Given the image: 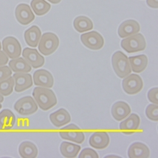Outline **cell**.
Masks as SVG:
<instances>
[{"label": "cell", "instance_id": "obj_32", "mask_svg": "<svg viewBox=\"0 0 158 158\" xmlns=\"http://www.w3.org/2000/svg\"><path fill=\"white\" fill-rule=\"evenodd\" d=\"M12 71L8 66H3L0 67V81L7 80L11 76Z\"/></svg>", "mask_w": 158, "mask_h": 158}, {"label": "cell", "instance_id": "obj_26", "mask_svg": "<svg viewBox=\"0 0 158 158\" xmlns=\"http://www.w3.org/2000/svg\"><path fill=\"white\" fill-rule=\"evenodd\" d=\"M73 27L79 33L86 32L91 30L94 25L92 21L85 16H80L77 17L73 21Z\"/></svg>", "mask_w": 158, "mask_h": 158}, {"label": "cell", "instance_id": "obj_23", "mask_svg": "<svg viewBox=\"0 0 158 158\" xmlns=\"http://www.w3.org/2000/svg\"><path fill=\"white\" fill-rule=\"evenodd\" d=\"M19 152L23 158H34L38 154V149L36 146L31 142L24 141L19 146Z\"/></svg>", "mask_w": 158, "mask_h": 158}, {"label": "cell", "instance_id": "obj_24", "mask_svg": "<svg viewBox=\"0 0 158 158\" xmlns=\"http://www.w3.org/2000/svg\"><path fill=\"white\" fill-rule=\"evenodd\" d=\"M81 149V147L70 143L68 142H63L60 145V152L63 156L67 158H74L76 157Z\"/></svg>", "mask_w": 158, "mask_h": 158}, {"label": "cell", "instance_id": "obj_25", "mask_svg": "<svg viewBox=\"0 0 158 158\" xmlns=\"http://www.w3.org/2000/svg\"><path fill=\"white\" fill-rule=\"evenodd\" d=\"M9 68L14 73H27L31 71V66L22 57H18L9 61Z\"/></svg>", "mask_w": 158, "mask_h": 158}, {"label": "cell", "instance_id": "obj_9", "mask_svg": "<svg viewBox=\"0 0 158 158\" xmlns=\"http://www.w3.org/2000/svg\"><path fill=\"white\" fill-rule=\"evenodd\" d=\"M3 50L8 57L14 59L21 55L22 47L18 40L13 37H7L2 42Z\"/></svg>", "mask_w": 158, "mask_h": 158}, {"label": "cell", "instance_id": "obj_19", "mask_svg": "<svg viewBox=\"0 0 158 158\" xmlns=\"http://www.w3.org/2000/svg\"><path fill=\"white\" fill-rule=\"evenodd\" d=\"M128 156L130 158H148L150 156V150L146 144L137 142L130 146Z\"/></svg>", "mask_w": 158, "mask_h": 158}, {"label": "cell", "instance_id": "obj_36", "mask_svg": "<svg viewBox=\"0 0 158 158\" xmlns=\"http://www.w3.org/2000/svg\"><path fill=\"white\" fill-rule=\"evenodd\" d=\"M4 101V97L3 95H2L1 94H0V103H2Z\"/></svg>", "mask_w": 158, "mask_h": 158}, {"label": "cell", "instance_id": "obj_1", "mask_svg": "<svg viewBox=\"0 0 158 158\" xmlns=\"http://www.w3.org/2000/svg\"><path fill=\"white\" fill-rule=\"evenodd\" d=\"M33 95L39 108L47 111L57 104V98L55 93L50 88L36 87L34 89Z\"/></svg>", "mask_w": 158, "mask_h": 158}, {"label": "cell", "instance_id": "obj_33", "mask_svg": "<svg viewBox=\"0 0 158 158\" xmlns=\"http://www.w3.org/2000/svg\"><path fill=\"white\" fill-rule=\"evenodd\" d=\"M8 62V57L3 51L0 50V67L6 65Z\"/></svg>", "mask_w": 158, "mask_h": 158}, {"label": "cell", "instance_id": "obj_30", "mask_svg": "<svg viewBox=\"0 0 158 158\" xmlns=\"http://www.w3.org/2000/svg\"><path fill=\"white\" fill-rule=\"evenodd\" d=\"M79 158H86V157H91V158H98L99 156L96 151H94L90 148H86L83 149L80 155L78 156Z\"/></svg>", "mask_w": 158, "mask_h": 158}, {"label": "cell", "instance_id": "obj_31", "mask_svg": "<svg viewBox=\"0 0 158 158\" xmlns=\"http://www.w3.org/2000/svg\"><path fill=\"white\" fill-rule=\"evenodd\" d=\"M147 98L151 103L158 104V88L157 87L152 88L148 91Z\"/></svg>", "mask_w": 158, "mask_h": 158}, {"label": "cell", "instance_id": "obj_20", "mask_svg": "<svg viewBox=\"0 0 158 158\" xmlns=\"http://www.w3.org/2000/svg\"><path fill=\"white\" fill-rule=\"evenodd\" d=\"M41 37V31L36 25H33L27 29L24 33L26 44L30 47H36Z\"/></svg>", "mask_w": 158, "mask_h": 158}, {"label": "cell", "instance_id": "obj_5", "mask_svg": "<svg viewBox=\"0 0 158 158\" xmlns=\"http://www.w3.org/2000/svg\"><path fill=\"white\" fill-rule=\"evenodd\" d=\"M59 134L63 139L72 141L75 143L82 144L85 140L84 133L75 124H70L62 128Z\"/></svg>", "mask_w": 158, "mask_h": 158}, {"label": "cell", "instance_id": "obj_34", "mask_svg": "<svg viewBox=\"0 0 158 158\" xmlns=\"http://www.w3.org/2000/svg\"><path fill=\"white\" fill-rule=\"evenodd\" d=\"M147 5L152 8H158V0H147Z\"/></svg>", "mask_w": 158, "mask_h": 158}, {"label": "cell", "instance_id": "obj_21", "mask_svg": "<svg viewBox=\"0 0 158 158\" xmlns=\"http://www.w3.org/2000/svg\"><path fill=\"white\" fill-rule=\"evenodd\" d=\"M131 69L134 73H140L143 72L148 64L147 57L144 54L132 56L129 58Z\"/></svg>", "mask_w": 158, "mask_h": 158}, {"label": "cell", "instance_id": "obj_16", "mask_svg": "<svg viewBox=\"0 0 158 158\" xmlns=\"http://www.w3.org/2000/svg\"><path fill=\"white\" fill-rule=\"evenodd\" d=\"M140 124V118L135 114H131L127 118L120 124V129L123 134H132L138 129Z\"/></svg>", "mask_w": 158, "mask_h": 158}, {"label": "cell", "instance_id": "obj_28", "mask_svg": "<svg viewBox=\"0 0 158 158\" xmlns=\"http://www.w3.org/2000/svg\"><path fill=\"white\" fill-rule=\"evenodd\" d=\"M14 85V79L11 76L7 80L0 81V94L3 97L10 95L13 91Z\"/></svg>", "mask_w": 158, "mask_h": 158}, {"label": "cell", "instance_id": "obj_8", "mask_svg": "<svg viewBox=\"0 0 158 158\" xmlns=\"http://www.w3.org/2000/svg\"><path fill=\"white\" fill-rule=\"evenodd\" d=\"M14 108L22 115H30L37 112L38 106L33 97L27 96L16 102Z\"/></svg>", "mask_w": 158, "mask_h": 158}, {"label": "cell", "instance_id": "obj_37", "mask_svg": "<svg viewBox=\"0 0 158 158\" xmlns=\"http://www.w3.org/2000/svg\"><path fill=\"white\" fill-rule=\"evenodd\" d=\"M2 49V44H1V42H0V50Z\"/></svg>", "mask_w": 158, "mask_h": 158}, {"label": "cell", "instance_id": "obj_27", "mask_svg": "<svg viewBox=\"0 0 158 158\" xmlns=\"http://www.w3.org/2000/svg\"><path fill=\"white\" fill-rule=\"evenodd\" d=\"M30 5L34 13L38 16L46 14L51 8V5L45 0H32Z\"/></svg>", "mask_w": 158, "mask_h": 158}, {"label": "cell", "instance_id": "obj_38", "mask_svg": "<svg viewBox=\"0 0 158 158\" xmlns=\"http://www.w3.org/2000/svg\"><path fill=\"white\" fill-rule=\"evenodd\" d=\"M2 106L1 103H0V109H1V108H2Z\"/></svg>", "mask_w": 158, "mask_h": 158}, {"label": "cell", "instance_id": "obj_4", "mask_svg": "<svg viewBox=\"0 0 158 158\" xmlns=\"http://www.w3.org/2000/svg\"><path fill=\"white\" fill-rule=\"evenodd\" d=\"M59 45V40L58 36L51 32L44 33L41 37L38 48L39 52L47 56L54 53Z\"/></svg>", "mask_w": 158, "mask_h": 158}, {"label": "cell", "instance_id": "obj_12", "mask_svg": "<svg viewBox=\"0 0 158 158\" xmlns=\"http://www.w3.org/2000/svg\"><path fill=\"white\" fill-rule=\"evenodd\" d=\"M13 77L15 81V91L17 93L22 92L33 86L32 76L28 73H16Z\"/></svg>", "mask_w": 158, "mask_h": 158}, {"label": "cell", "instance_id": "obj_6", "mask_svg": "<svg viewBox=\"0 0 158 158\" xmlns=\"http://www.w3.org/2000/svg\"><path fill=\"white\" fill-rule=\"evenodd\" d=\"M143 81L140 76L135 74H130L124 77L122 81L123 91L128 94H135L143 88Z\"/></svg>", "mask_w": 158, "mask_h": 158}, {"label": "cell", "instance_id": "obj_35", "mask_svg": "<svg viewBox=\"0 0 158 158\" xmlns=\"http://www.w3.org/2000/svg\"><path fill=\"white\" fill-rule=\"evenodd\" d=\"M47 1L53 4H58L61 2V0H47Z\"/></svg>", "mask_w": 158, "mask_h": 158}, {"label": "cell", "instance_id": "obj_10", "mask_svg": "<svg viewBox=\"0 0 158 158\" xmlns=\"http://www.w3.org/2000/svg\"><path fill=\"white\" fill-rule=\"evenodd\" d=\"M15 17L17 20L23 25H27L35 19L34 13L27 4H20L15 9Z\"/></svg>", "mask_w": 158, "mask_h": 158}, {"label": "cell", "instance_id": "obj_18", "mask_svg": "<svg viewBox=\"0 0 158 158\" xmlns=\"http://www.w3.org/2000/svg\"><path fill=\"white\" fill-rule=\"evenodd\" d=\"M50 119L53 125L57 128H59L70 123L71 117L67 110L64 108H60L50 114Z\"/></svg>", "mask_w": 158, "mask_h": 158}, {"label": "cell", "instance_id": "obj_15", "mask_svg": "<svg viewBox=\"0 0 158 158\" xmlns=\"http://www.w3.org/2000/svg\"><path fill=\"white\" fill-rule=\"evenodd\" d=\"M89 143L90 146L95 149H103L108 146L110 138L106 132H96L90 137Z\"/></svg>", "mask_w": 158, "mask_h": 158}, {"label": "cell", "instance_id": "obj_13", "mask_svg": "<svg viewBox=\"0 0 158 158\" xmlns=\"http://www.w3.org/2000/svg\"><path fill=\"white\" fill-rule=\"evenodd\" d=\"M34 85L40 87L51 88L54 85V78L51 73L45 69H39L34 73Z\"/></svg>", "mask_w": 158, "mask_h": 158}, {"label": "cell", "instance_id": "obj_17", "mask_svg": "<svg viewBox=\"0 0 158 158\" xmlns=\"http://www.w3.org/2000/svg\"><path fill=\"white\" fill-rule=\"evenodd\" d=\"M131 113V108L129 104L123 101L114 103L112 108L113 117L117 121H121L127 117Z\"/></svg>", "mask_w": 158, "mask_h": 158}, {"label": "cell", "instance_id": "obj_11", "mask_svg": "<svg viewBox=\"0 0 158 158\" xmlns=\"http://www.w3.org/2000/svg\"><path fill=\"white\" fill-rule=\"evenodd\" d=\"M22 56L28 64L33 68H41L44 64V57L36 49L26 47L23 51Z\"/></svg>", "mask_w": 158, "mask_h": 158}, {"label": "cell", "instance_id": "obj_22", "mask_svg": "<svg viewBox=\"0 0 158 158\" xmlns=\"http://www.w3.org/2000/svg\"><path fill=\"white\" fill-rule=\"evenodd\" d=\"M15 116L11 110H2L0 112V130L11 129L15 125Z\"/></svg>", "mask_w": 158, "mask_h": 158}, {"label": "cell", "instance_id": "obj_3", "mask_svg": "<svg viewBox=\"0 0 158 158\" xmlns=\"http://www.w3.org/2000/svg\"><path fill=\"white\" fill-rule=\"evenodd\" d=\"M121 47L126 52L135 53L144 51L146 48V42L144 37L138 33L122 40Z\"/></svg>", "mask_w": 158, "mask_h": 158}, {"label": "cell", "instance_id": "obj_29", "mask_svg": "<svg viewBox=\"0 0 158 158\" xmlns=\"http://www.w3.org/2000/svg\"><path fill=\"white\" fill-rule=\"evenodd\" d=\"M146 115L147 117L152 121L158 120V106L156 104H150L146 109Z\"/></svg>", "mask_w": 158, "mask_h": 158}, {"label": "cell", "instance_id": "obj_14", "mask_svg": "<svg viewBox=\"0 0 158 158\" xmlns=\"http://www.w3.org/2000/svg\"><path fill=\"white\" fill-rule=\"evenodd\" d=\"M140 30L139 23L134 20L123 22L119 27L118 34L120 38H126L138 34Z\"/></svg>", "mask_w": 158, "mask_h": 158}, {"label": "cell", "instance_id": "obj_2", "mask_svg": "<svg viewBox=\"0 0 158 158\" xmlns=\"http://www.w3.org/2000/svg\"><path fill=\"white\" fill-rule=\"evenodd\" d=\"M112 66L116 75L120 78H124L132 72L129 57L123 52H115L112 59Z\"/></svg>", "mask_w": 158, "mask_h": 158}, {"label": "cell", "instance_id": "obj_7", "mask_svg": "<svg viewBox=\"0 0 158 158\" xmlns=\"http://www.w3.org/2000/svg\"><path fill=\"white\" fill-rule=\"evenodd\" d=\"M81 40L83 45L87 48L94 51L102 49L104 44V38L99 32L96 31L82 34L81 36Z\"/></svg>", "mask_w": 158, "mask_h": 158}]
</instances>
